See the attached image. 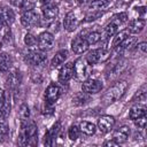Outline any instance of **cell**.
<instances>
[{"mask_svg": "<svg viewBox=\"0 0 147 147\" xmlns=\"http://www.w3.org/2000/svg\"><path fill=\"white\" fill-rule=\"evenodd\" d=\"M38 142V130L34 122L23 121L22 131L20 136V144L22 146H34Z\"/></svg>", "mask_w": 147, "mask_h": 147, "instance_id": "1", "label": "cell"}, {"mask_svg": "<svg viewBox=\"0 0 147 147\" xmlns=\"http://www.w3.org/2000/svg\"><path fill=\"white\" fill-rule=\"evenodd\" d=\"M127 90V83L125 80H119L117 83H115V85H113L103 95L102 98V102L105 106L111 105L115 101H117L118 99H121L123 96V94L126 92Z\"/></svg>", "mask_w": 147, "mask_h": 147, "instance_id": "2", "label": "cell"}, {"mask_svg": "<svg viewBox=\"0 0 147 147\" xmlns=\"http://www.w3.org/2000/svg\"><path fill=\"white\" fill-rule=\"evenodd\" d=\"M126 21H127V15H126V13H119V14L115 15V16L110 20V22L106 25V28H105V36H106V38L113 37L116 32H118L119 26H121L123 23H125Z\"/></svg>", "mask_w": 147, "mask_h": 147, "instance_id": "3", "label": "cell"}, {"mask_svg": "<svg viewBox=\"0 0 147 147\" xmlns=\"http://www.w3.org/2000/svg\"><path fill=\"white\" fill-rule=\"evenodd\" d=\"M92 64H90L85 57H79L74 64V75L79 80H85L91 74Z\"/></svg>", "mask_w": 147, "mask_h": 147, "instance_id": "4", "label": "cell"}, {"mask_svg": "<svg viewBox=\"0 0 147 147\" xmlns=\"http://www.w3.org/2000/svg\"><path fill=\"white\" fill-rule=\"evenodd\" d=\"M86 61L90 64H98V63H103L110 59V51L106 48H96L92 49L87 53L85 56Z\"/></svg>", "mask_w": 147, "mask_h": 147, "instance_id": "5", "label": "cell"}, {"mask_svg": "<svg viewBox=\"0 0 147 147\" xmlns=\"http://www.w3.org/2000/svg\"><path fill=\"white\" fill-rule=\"evenodd\" d=\"M39 20H40L39 14L33 9L24 11L21 16V23L26 29H31V28L37 26L39 24Z\"/></svg>", "mask_w": 147, "mask_h": 147, "instance_id": "6", "label": "cell"}, {"mask_svg": "<svg viewBox=\"0 0 147 147\" xmlns=\"http://www.w3.org/2000/svg\"><path fill=\"white\" fill-rule=\"evenodd\" d=\"M103 88V84L94 78H87L85 80H83L82 83V91L87 93V94H95L101 92Z\"/></svg>", "mask_w": 147, "mask_h": 147, "instance_id": "7", "label": "cell"}, {"mask_svg": "<svg viewBox=\"0 0 147 147\" xmlns=\"http://www.w3.org/2000/svg\"><path fill=\"white\" fill-rule=\"evenodd\" d=\"M60 95H61L60 87L56 84L52 83L47 86V88L45 91V102L47 105H54L59 100Z\"/></svg>", "mask_w": 147, "mask_h": 147, "instance_id": "8", "label": "cell"}, {"mask_svg": "<svg viewBox=\"0 0 147 147\" xmlns=\"http://www.w3.org/2000/svg\"><path fill=\"white\" fill-rule=\"evenodd\" d=\"M26 61L32 64V65H41L46 62L47 56L41 52V51H37V49H31L26 53L25 55Z\"/></svg>", "mask_w": 147, "mask_h": 147, "instance_id": "9", "label": "cell"}, {"mask_svg": "<svg viewBox=\"0 0 147 147\" xmlns=\"http://www.w3.org/2000/svg\"><path fill=\"white\" fill-rule=\"evenodd\" d=\"M53 46H54V36L48 31L41 32L38 37V47L41 51H49L53 48Z\"/></svg>", "mask_w": 147, "mask_h": 147, "instance_id": "10", "label": "cell"}, {"mask_svg": "<svg viewBox=\"0 0 147 147\" xmlns=\"http://www.w3.org/2000/svg\"><path fill=\"white\" fill-rule=\"evenodd\" d=\"M88 42L82 36H77L71 41V49L75 54H83L88 49Z\"/></svg>", "mask_w": 147, "mask_h": 147, "instance_id": "11", "label": "cell"}, {"mask_svg": "<svg viewBox=\"0 0 147 147\" xmlns=\"http://www.w3.org/2000/svg\"><path fill=\"white\" fill-rule=\"evenodd\" d=\"M115 125V118L110 115H103L98 121V129L101 133H108Z\"/></svg>", "mask_w": 147, "mask_h": 147, "instance_id": "12", "label": "cell"}, {"mask_svg": "<svg viewBox=\"0 0 147 147\" xmlns=\"http://www.w3.org/2000/svg\"><path fill=\"white\" fill-rule=\"evenodd\" d=\"M61 131V123L60 122H56L45 134V140H44V144L46 146H53L59 133Z\"/></svg>", "mask_w": 147, "mask_h": 147, "instance_id": "13", "label": "cell"}, {"mask_svg": "<svg viewBox=\"0 0 147 147\" xmlns=\"http://www.w3.org/2000/svg\"><path fill=\"white\" fill-rule=\"evenodd\" d=\"M78 25H79V20L77 18L74 11H69L63 20V28L68 32H72L78 28Z\"/></svg>", "mask_w": 147, "mask_h": 147, "instance_id": "14", "label": "cell"}, {"mask_svg": "<svg viewBox=\"0 0 147 147\" xmlns=\"http://www.w3.org/2000/svg\"><path fill=\"white\" fill-rule=\"evenodd\" d=\"M41 13H42V16L45 20L47 21H52L54 20L57 14H59V8L56 5H53V3H45L42 5L41 7Z\"/></svg>", "mask_w": 147, "mask_h": 147, "instance_id": "15", "label": "cell"}, {"mask_svg": "<svg viewBox=\"0 0 147 147\" xmlns=\"http://www.w3.org/2000/svg\"><path fill=\"white\" fill-rule=\"evenodd\" d=\"M145 25H146L145 18H136V20H132V21L129 22V25H127L126 30L131 34H139L144 30Z\"/></svg>", "mask_w": 147, "mask_h": 147, "instance_id": "16", "label": "cell"}, {"mask_svg": "<svg viewBox=\"0 0 147 147\" xmlns=\"http://www.w3.org/2000/svg\"><path fill=\"white\" fill-rule=\"evenodd\" d=\"M74 76V64L72 63H67L64 64L60 72H59V80L64 84V83H68Z\"/></svg>", "mask_w": 147, "mask_h": 147, "instance_id": "17", "label": "cell"}, {"mask_svg": "<svg viewBox=\"0 0 147 147\" xmlns=\"http://www.w3.org/2000/svg\"><path fill=\"white\" fill-rule=\"evenodd\" d=\"M129 136H130V127H129L127 125H123V126L118 127V129L114 132L113 139L119 145V144L125 142V141L129 139Z\"/></svg>", "mask_w": 147, "mask_h": 147, "instance_id": "18", "label": "cell"}, {"mask_svg": "<svg viewBox=\"0 0 147 147\" xmlns=\"http://www.w3.org/2000/svg\"><path fill=\"white\" fill-rule=\"evenodd\" d=\"M0 15H1L3 22L6 23V25H10L15 21V13L8 6H5V7H1L0 8Z\"/></svg>", "mask_w": 147, "mask_h": 147, "instance_id": "19", "label": "cell"}, {"mask_svg": "<svg viewBox=\"0 0 147 147\" xmlns=\"http://www.w3.org/2000/svg\"><path fill=\"white\" fill-rule=\"evenodd\" d=\"M13 65V57L6 53V52H1L0 53V71L2 72H7Z\"/></svg>", "mask_w": 147, "mask_h": 147, "instance_id": "20", "label": "cell"}, {"mask_svg": "<svg viewBox=\"0 0 147 147\" xmlns=\"http://www.w3.org/2000/svg\"><path fill=\"white\" fill-rule=\"evenodd\" d=\"M67 59H68V51H65V49L59 51V52L53 56V59H52V61H51L52 68H57V67H60L62 63H64V61H65Z\"/></svg>", "mask_w": 147, "mask_h": 147, "instance_id": "21", "label": "cell"}, {"mask_svg": "<svg viewBox=\"0 0 147 147\" xmlns=\"http://www.w3.org/2000/svg\"><path fill=\"white\" fill-rule=\"evenodd\" d=\"M145 115H146V106L142 105V103L134 105L130 109V113H129V117L133 121L137 119L138 117H141V116H145Z\"/></svg>", "mask_w": 147, "mask_h": 147, "instance_id": "22", "label": "cell"}, {"mask_svg": "<svg viewBox=\"0 0 147 147\" xmlns=\"http://www.w3.org/2000/svg\"><path fill=\"white\" fill-rule=\"evenodd\" d=\"M79 130H80V132H83L86 136H93L95 133V131H96V126L91 122L83 121L79 124Z\"/></svg>", "mask_w": 147, "mask_h": 147, "instance_id": "23", "label": "cell"}, {"mask_svg": "<svg viewBox=\"0 0 147 147\" xmlns=\"http://www.w3.org/2000/svg\"><path fill=\"white\" fill-rule=\"evenodd\" d=\"M130 36V33H129V31L125 29V30H122V31H118V32H116L113 37V41H111V47H114V48H116L125 38H127Z\"/></svg>", "mask_w": 147, "mask_h": 147, "instance_id": "24", "label": "cell"}, {"mask_svg": "<svg viewBox=\"0 0 147 147\" xmlns=\"http://www.w3.org/2000/svg\"><path fill=\"white\" fill-rule=\"evenodd\" d=\"M136 41H137V38H136V37H127V38H125V39H124V40H123L116 48H117L118 52L131 49V48L134 46Z\"/></svg>", "mask_w": 147, "mask_h": 147, "instance_id": "25", "label": "cell"}, {"mask_svg": "<svg viewBox=\"0 0 147 147\" xmlns=\"http://www.w3.org/2000/svg\"><path fill=\"white\" fill-rule=\"evenodd\" d=\"M110 5V0H93L88 8L90 10H102L106 9L108 6Z\"/></svg>", "mask_w": 147, "mask_h": 147, "instance_id": "26", "label": "cell"}, {"mask_svg": "<svg viewBox=\"0 0 147 147\" xmlns=\"http://www.w3.org/2000/svg\"><path fill=\"white\" fill-rule=\"evenodd\" d=\"M20 83H21V75H20V72H17V71L11 72V74L9 75V77L7 78V85H8V87H10V88L17 87V86L20 85Z\"/></svg>", "mask_w": 147, "mask_h": 147, "instance_id": "27", "label": "cell"}, {"mask_svg": "<svg viewBox=\"0 0 147 147\" xmlns=\"http://www.w3.org/2000/svg\"><path fill=\"white\" fill-rule=\"evenodd\" d=\"M88 101H90V95L85 92H79L72 98V103L75 106H83Z\"/></svg>", "mask_w": 147, "mask_h": 147, "instance_id": "28", "label": "cell"}, {"mask_svg": "<svg viewBox=\"0 0 147 147\" xmlns=\"http://www.w3.org/2000/svg\"><path fill=\"white\" fill-rule=\"evenodd\" d=\"M84 38L86 39V41L88 42V45H95V44H98L101 40L102 36H101V33L99 31H91Z\"/></svg>", "mask_w": 147, "mask_h": 147, "instance_id": "29", "label": "cell"}, {"mask_svg": "<svg viewBox=\"0 0 147 147\" xmlns=\"http://www.w3.org/2000/svg\"><path fill=\"white\" fill-rule=\"evenodd\" d=\"M24 42L29 47H34V46L38 45V39L34 36H32L31 33H26L24 36Z\"/></svg>", "mask_w": 147, "mask_h": 147, "instance_id": "30", "label": "cell"}, {"mask_svg": "<svg viewBox=\"0 0 147 147\" xmlns=\"http://www.w3.org/2000/svg\"><path fill=\"white\" fill-rule=\"evenodd\" d=\"M79 133H80V130L76 125H71L68 130V137L70 140H76L79 137Z\"/></svg>", "mask_w": 147, "mask_h": 147, "instance_id": "31", "label": "cell"}, {"mask_svg": "<svg viewBox=\"0 0 147 147\" xmlns=\"http://www.w3.org/2000/svg\"><path fill=\"white\" fill-rule=\"evenodd\" d=\"M138 93L136 94V98H138V103H142L145 105L146 101V85H142L140 87L139 91H137Z\"/></svg>", "mask_w": 147, "mask_h": 147, "instance_id": "32", "label": "cell"}, {"mask_svg": "<svg viewBox=\"0 0 147 147\" xmlns=\"http://www.w3.org/2000/svg\"><path fill=\"white\" fill-rule=\"evenodd\" d=\"M20 117L22 121H26L30 117V109L26 105H22L20 108Z\"/></svg>", "mask_w": 147, "mask_h": 147, "instance_id": "33", "label": "cell"}, {"mask_svg": "<svg viewBox=\"0 0 147 147\" xmlns=\"http://www.w3.org/2000/svg\"><path fill=\"white\" fill-rule=\"evenodd\" d=\"M102 15V11L101 10H92L91 14H88L86 17H85V22H92V21H95L98 17H100Z\"/></svg>", "mask_w": 147, "mask_h": 147, "instance_id": "34", "label": "cell"}, {"mask_svg": "<svg viewBox=\"0 0 147 147\" xmlns=\"http://www.w3.org/2000/svg\"><path fill=\"white\" fill-rule=\"evenodd\" d=\"M34 5H36V1H34V0H24V1H23V5H22V7H21V9H23L24 11L31 10V9H33Z\"/></svg>", "mask_w": 147, "mask_h": 147, "instance_id": "35", "label": "cell"}, {"mask_svg": "<svg viewBox=\"0 0 147 147\" xmlns=\"http://www.w3.org/2000/svg\"><path fill=\"white\" fill-rule=\"evenodd\" d=\"M134 124L138 129H144L146 126V115L145 116H141V117H138L137 119H134Z\"/></svg>", "mask_w": 147, "mask_h": 147, "instance_id": "36", "label": "cell"}, {"mask_svg": "<svg viewBox=\"0 0 147 147\" xmlns=\"http://www.w3.org/2000/svg\"><path fill=\"white\" fill-rule=\"evenodd\" d=\"M7 132H8V129H7V125L0 121V141L7 136Z\"/></svg>", "mask_w": 147, "mask_h": 147, "instance_id": "37", "label": "cell"}, {"mask_svg": "<svg viewBox=\"0 0 147 147\" xmlns=\"http://www.w3.org/2000/svg\"><path fill=\"white\" fill-rule=\"evenodd\" d=\"M138 49H139L140 53L146 54V52H147V44H146V41L139 42V44H138Z\"/></svg>", "mask_w": 147, "mask_h": 147, "instance_id": "38", "label": "cell"}, {"mask_svg": "<svg viewBox=\"0 0 147 147\" xmlns=\"http://www.w3.org/2000/svg\"><path fill=\"white\" fill-rule=\"evenodd\" d=\"M23 1H24V0H10V3H11V5H14L15 7L21 8V7H22V5H23Z\"/></svg>", "mask_w": 147, "mask_h": 147, "instance_id": "39", "label": "cell"}, {"mask_svg": "<svg viewBox=\"0 0 147 147\" xmlns=\"http://www.w3.org/2000/svg\"><path fill=\"white\" fill-rule=\"evenodd\" d=\"M105 146H118V144L113 139V140H110V141H107V142H105Z\"/></svg>", "mask_w": 147, "mask_h": 147, "instance_id": "40", "label": "cell"}, {"mask_svg": "<svg viewBox=\"0 0 147 147\" xmlns=\"http://www.w3.org/2000/svg\"><path fill=\"white\" fill-rule=\"evenodd\" d=\"M6 26V23L3 22V20H2V17H1V15H0V31L3 29Z\"/></svg>", "mask_w": 147, "mask_h": 147, "instance_id": "41", "label": "cell"}, {"mask_svg": "<svg viewBox=\"0 0 147 147\" xmlns=\"http://www.w3.org/2000/svg\"><path fill=\"white\" fill-rule=\"evenodd\" d=\"M137 10H138L139 13H141L142 15L145 14V7H144V6H142V7H138V8H137Z\"/></svg>", "mask_w": 147, "mask_h": 147, "instance_id": "42", "label": "cell"}, {"mask_svg": "<svg viewBox=\"0 0 147 147\" xmlns=\"http://www.w3.org/2000/svg\"><path fill=\"white\" fill-rule=\"evenodd\" d=\"M2 46H3V38H2L1 34H0V49L2 48Z\"/></svg>", "mask_w": 147, "mask_h": 147, "instance_id": "43", "label": "cell"}, {"mask_svg": "<svg viewBox=\"0 0 147 147\" xmlns=\"http://www.w3.org/2000/svg\"><path fill=\"white\" fill-rule=\"evenodd\" d=\"M87 0H77V2L79 3V5H82V3H85Z\"/></svg>", "mask_w": 147, "mask_h": 147, "instance_id": "44", "label": "cell"}, {"mask_svg": "<svg viewBox=\"0 0 147 147\" xmlns=\"http://www.w3.org/2000/svg\"><path fill=\"white\" fill-rule=\"evenodd\" d=\"M41 2H42V5H45V3H49L51 2V0H40Z\"/></svg>", "mask_w": 147, "mask_h": 147, "instance_id": "45", "label": "cell"}]
</instances>
